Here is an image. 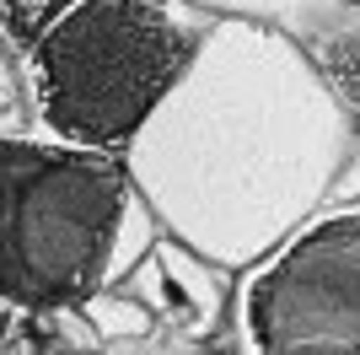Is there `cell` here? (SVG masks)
Masks as SVG:
<instances>
[{
	"label": "cell",
	"mask_w": 360,
	"mask_h": 355,
	"mask_svg": "<svg viewBox=\"0 0 360 355\" xmlns=\"http://www.w3.org/2000/svg\"><path fill=\"white\" fill-rule=\"evenodd\" d=\"M317 65L328 75V87L339 92V103H349L360 113V27L328 32V38L317 44Z\"/></svg>",
	"instance_id": "obj_6"
},
{
	"label": "cell",
	"mask_w": 360,
	"mask_h": 355,
	"mask_svg": "<svg viewBox=\"0 0 360 355\" xmlns=\"http://www.w3.org/2000/svg\"><path fill=\"white\" fill-rule=\"evenodd\" d=\"M16 103V81H11V70H6V59H0V113Z\"/></svg>",
	"instance_id": "obj_7"
},
{
	"label": "cell",
	"mask_w": 360,
	"mask_h": 355,
	"mask_svg": "<svg viewBox=\"0 0 360 355\" xmlns=\"http://www.w3.org/2000/svg\"><path fill=\"white\" fill-rule=\"evenodd\" d=\"M135 291H146L150 312H162L167 323L183 328V334H210L215 312H221V296H215L210 275L199 264H188L178 248L150 253L135 275Z\"/></svg>",
	"instance_id": "obj_4"
},
{
	"label": "cell",
	"mask_w": 360,
	"mask_h": 355,
	"mask_svg": "<svg viewBox=\"0 0 360 355\" xmlns=\"http://www.w3.org/2000/svg\"><path fill=\"white\" fill-rule=\"evenodd\" d=\"M75 6H86V0H0V44L27 54L65 11H75Z\"/></svg>",
	"instance_id": "obj_5"
},
{
	"label": "cell",
	"mask_w": 360,
	"mask_h": 355,
	"mask_svg": "<svg viewBox=\"0 0 360 355\" xmlns=\"http://www.w3.org/2000/svg\"><path fill=\"white\" fill-rule=\"evenodd\" d=\"M258 355H360V216L290 242L248 285Z\"/></svg>",
	"instance_id": "obj_3"
},
{
	"label": "cell",
	"mask_w": 360,
	"mask_h": 355,
	"mask_svg": "<svg viewBox=\"0 0 360 355\" xmlns=\"http://www.w3.org/2000/svg\"><path fill=\"white\" fill-rule=\"evenodd\" d=\"M129 221L119 156L54 140H0V301L22 312L86 307L113 275Z\"/></svg>",
	"instance_id": "obj_2"
},
{
	"label": "cell",
	"mask_w": 360,
	"mask_h": 355,
	"mask_svg": "<svg viewBox=\"0 0 360 355\" xmlns=\"http://www.w3.org/2000/svg\"><path fill=\"white\" fill-rule=\"evenodd\" d=\"M199 27L172 0H86L22 54L27 103L54 146L113 156L188 70Z\"/></svg>",
	"instance_id": "obj_1"
}]
</instances>
